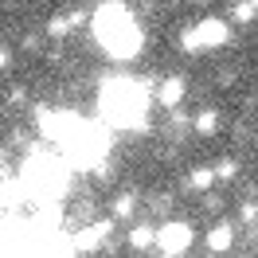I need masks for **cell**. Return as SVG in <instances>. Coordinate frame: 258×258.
<instances>
[{
	"mask_svg": "<svg viewBox=\"0 0 258 258\" xmlns=\"http://www.w3.org/2000/svg\"><path fill=\"white\" fill-rule=\"evenodd\" d=\"M94 35H98V43L110 51L113 59H133V55L141 51V43H145V35H141V28H137L133 12H129L121 0H106V4H98V12H94Z\"/></svg>",
	"mask_w": 258,
	"mask_h": 258,
	"instance_id": "6da1fadb",
	"label": "cell"
},
{
	"mask_svg": "<svg viewBox=\"0 0 258 258\" xmlns=\"http://www.w3.org/2000/svg\"><path fill=\"white\" fill-rule=\"evenodd\" d=\"M102 117L117 129H141L149 121V90L137 79H113L102 90Z\"/></svg>",
	"mask_w": 258,
	"mask_h": 258,
	"instance_id": "7a4b0ae2",
	"label": "cell"
},
{
	"mask_svg": "<svg viewBox=\"0 0 258 258\" xmlns=\"http://www.w3.org/2000/svg\"><path fill=\"white\" fill-rule=\"evenodd\" d=\"M67 145V157L75 168H94L102 157H106V129L98 121H79V129L63 141Z\"/></svg>",
	"mask_w": 258,
	"mask_h": 258,
	"instance_id": "3957f363",
	"label": "cell"
},
{
	"mask_svg": "<svg viewBox=\"0 0 258 258\" xmlns=\"http://www.w3.org/2000/svg\"><path fill=\"white\" fill-rule=\"evenodd\" d=\"M227 39H231V28H227L223 20H200V24H196L192 32H184V39H180V43H184V51H188V55H200V51H215V47H223Z\"/></svg>",
	"mask_w": 258,
	"mask_h": 258,
	"instance_id": "277c9868",
	"label": "cell"
},
{
	"mask_svg": "<svg viewBox=\"0 0 258 258\" xmlns=\"http://www.w3.org/2000/svg\"><path fill=\"white\" fill-rule=\"evenodd\" d=\"M153 246L161 250V254H184L188 246H192V227L188 223H164V227H153Z\"/></svg>",
	"mask_w": 258,
	"mask_h": 258,
	"instance_id": "5b68a950",
	"label": "cell"
},
{
	"mask_svg": "<svg viewBox=\"0 0 258 258\" xmlns=\"http://www.w3.org/2000/svg\"><path fill=\"white\" fill-rule=\"evenodd\" d=\"M79 121H82V117H79V113H71V110H39V129H43V137L59 141V145L79 129Z\"/></svg>",
	"mask_w": 258,
	"mask_h": 258,
	"instance_id": "8992f818",
	"label": "cell"
},
{
	"mask_svg": "<svg viewBox=\"0 0 258 258\" xmlns=\"http://www.w3.org/2000/svg\"><path fill=\"white\" fill-rule=\"evenodd\" d=\"M157 98H161L164 110H176L180 98H184V79H164V82H161V94H157Z\"/></svg>",
	"mask_w": 258,
	"mask_h": 258,
	"instance_id": "52a82bcc",
	"label": "cell"
},
{
	"mask_svg": "<svg viewBox=\"0 0 258 258\" xmlns=\"http://www.w3.org/2000/svg\"><path fill=\"white\" fill-rule=\"evenodd\" d=\"M106 231H110V223L86 227V231H79V235H75V242H71V246H75V250H90V246H98V242H102V235H106Z\"/></svg>",
	"mask_w": 258,
	"mask_h": 258,
	"instance_id": "ba28073f",
	"label": "cell"
},
{
	"mask_svg": "<svg viewBox=\"0 0 258 258\" xmlns=\"http://www.w3.org/2000/svg\"><path fill=\"white\" fill-rule=\"evenodd\" d=\"M231 239H235V231H231L227 223H219V227L208 235V246H211V250H227V246H231Z\"/></svg>",
	"mask_w": 258,
	"mask_h": 258,
	"instance_id": "9c48e42d",
	"label": "cell"
},
{
	"mask_svg": "<svg viewBox=\"0 0 258 258\" xmlns=\"http://www.w3.org/2000/svg\"><path fill=\"white\" fill-rule=\"evenodd\" d=\"M211 180H215V172H211V168H196L192 176H188V184H192L196 192H204V188H211Z\"/></svg>",
	"mask_w": 258,
	"mask_h": 258,
	"instance_id": "30bf717a",
	"label": "cell"
},
{
	"mask_svg": "<svg viewBox=\"0 0 258 258\" xmlns=\"http://www.w3.org/2000/svg\"><path fill=\"white\" fill-rule=\"evenodd\" d=\"M79 20H82V16H59V20H51V24H47V32H51V35H67L75 24H79Z\"/></svg>",
	"mask_w": 258,
	"mask_h": 258,
	"instance_id": "8fae6325",
	"label": "cell"
},
{
	"mask_svg": "<svg viewBox=\"0 0 258 258\" xmlns=\"http://www.w3.org/2000/svg\"><path fill=\"white\" fill-rule=\"evenodd\" d=\"M215 125H219L215 110H204V113H196V129H200V133H215Z\"/></svg>",
	"mask_w": 258,
	"mask_h": 258,
	"instance_id": "7c38bea8",
	"label": "cell"
},
{
	"mask_svg": "<svg viewBox=\"0 0 258 258\" xmlns=\"http://www.w3.org/2000/svg\"><path fill=\"white\" fill-rule=\"evenodd\" d=\"M129 242L141 250V246H153V227H133V235H129Z\"/></svg>",
	"mask_w": 258,
	"mask_h": 258,
	"instance_id": "4fadbf2b",
	"label": "cell"
},
{
	"mask_svg": "<svg viewBox=\"0 0 258 258\" xmlns=\"http://www.w3.org/2000/svg\"><path fill=\"white\" fill-rule=\"evenodd\" d=\"M113 215H117V219H125V215H133V196H117V200H113Z\"/></svg>",
	"mask_w": 258,
	"mask_h": 258,
	"instance_id": "5bb4252c",
	"label": "cell"
},
{
	"mask_svg": "<svg viewBox=\"0 0 258 258\" xmlns=\"http://www.w3.org/2000/svg\"><path fill=\"white\" fill-rule=\"evenodd\" d=\"M235 20H239V24H250V20H254V0H242V4H235Z\"/></svg>",
	"mask_w": 258,
	"mask_h": 258,
	"instance_id": "9a60e30c",
	"label": "cell"
},
{
	"mask_svg": "<svg viewBox=\"0 0 258 258\" xmlns=\"http://www.w3.org/2000/svg\"><path fill=\"white\" fill-rule=\"evenodd\" d=\"M211 172H215V180H231L235 176V161H223L219 168H211Z\"/></svg>",
	"mask_w": 258,
	"mask_h": 258,
	"instance_id": "2e32d148",
	"label": "cell"
},
{
	"mask_svg": "<svg viewBox=\"0 0 258 258\" xmlns=\"http://www.w3.org/2000/svg\"><path fill=\"white\" fill-rule=\"evenodd\" d=\"M8 59H12V55H8V51L0 47V71H4V67H8Z\"/></svg>",
	"mask_w": 258,
	"mask_h": 258,
	"instance_id": "e0dca14e",
	"label": "cell"
}]
</instances>
